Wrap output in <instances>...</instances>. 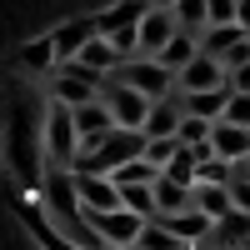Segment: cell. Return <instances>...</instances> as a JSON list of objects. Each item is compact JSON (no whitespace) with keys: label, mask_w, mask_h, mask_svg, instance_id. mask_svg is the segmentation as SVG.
Wrapping results in <instances>:
<instances>
[{"label":"cell","mask_w":250,"mask_h":250,"mask_svg":"<svg viewBox=\"0 0 250 250\" xmlns=\"http://www.w3.org/2000/svg\"><path fill=\"white\" fill-rule=\"evenodd\" d=\"M75 60H85V65H90V70H100V75H115V70L125 65L120 50L110 45V35H90V40H85V50H80Z\"/></svg>","instance_id":"9a60e30c"},{"label":"cell","mask_w":250,"mask_h":250,"mask_svg":"<svg viewBox=\"0 0 250 250\" xmlns=\"http://www.w3.org/2000/svg\"><path fill=\"white\" fill-rule=\"evenodd\" d=\"M45 90L50 100H60V105H85V100H100V90H105V75L90 70L85 60H60V65L45 75Z\"/></svg>","instance_id":"6da1fadb"},{"label":"cell","mask_w":250,"mask_h":250,"mask_svg":"<svg viewBox=\"0 0 250 250\" xmlns=\"http://www.w3.org/2000/svg\"><path fill=\"white\" fill-rule=\"evenodd\" d=\"M90 225L100 230V240H105L110 250H135L140 230H145V215H135L130 205H115V210H85Z\"/></svg>","instance_id":"277c9868"},{"label":"cell","mask_w":250,"mask_h":250,"mask_svg":"<svg viewBox=\"0 0 250 250\" xmlns=\"http://www.w3.org/2000/svg\"><path fill=\"white\" fill-rule=\"evenodd\" d=\"M195 210H205L210 220H225L235 210L230 200V185H210V180H195Z\"/></svg>","instance_id":"2e32d148"},{"label":"cell","mask_w":250,"mask_h":250,"mask_svg":"<svg viewBox=\"0 0 250 250\" xmlns=\"http://www.w3.org/2000/svg\"><path fill=\"white\" fill-rule=\"evenodd\" d=\"M210 145L220 160H250V125H235V120H215L210 130Z\"/></svg>","instance_id":"7c38bea8"},{"label":"cell","mask_w":250,"mask_h":250,"mask_svg":"<svg viewBox=\"0 0 250 250\" xmlns=\"http://www.w3.org/2000/svg\"><path fill=\"white\" fill-rule=\"evenodd\" d=\"M160 5H175V0H160Z\"/></svg>","instance_id":"4dcf8cb0"},{"label":"cell","mask_w":250,"mask_h":250,"mask_svg":"<svg viewBox=\"0 0 250 250\" xmlns=\"http://www.w3.org/2000/svg\"><path fill=\"white\" fill-rule=\"evenodd\" d=\"M180 120H185V105H180V90H175V95H165V100H150V115H145L140 135H145V140L175 135V130H180Z\"/></svg>","instance_id":"30bf717a"},{"label":"cell","mask_w":250,"mask_h":250,"mask_svg":"<svg viewBox=\"0 0 250 250\" xmlns=\"http://www.w3.org/2000/svg\"><path fill=\"white\" fill-rule=\"evenodd\" d=\"M175 150H180V135H160V140H145V155H150L160 170L175 160Z\"/></svg>","instance_id":"d4e9b609"},{"label":"cell","mask_w":250,"mask_h":250,"mask_svg":"<svg viewBox=\"0 0 250 250\" xmlns=\"http://www.w3.org/2000/svg\"><path fill=\"white\" fill-rule=\"evenodd\" d=\"M110 45L120 50V60H135V55H140V20H135V25L110 30Z\"/></svg>","instance_id":"cb8c5ba5"},{"label":"cell","mask_w":250,"mask_h":250,"mask_svg":"<svg viewBox=\"0 0 250 250\" xmlns=\"http://www.w3.org/2000/svg\"><path fill=\"white\" fill-rule=\"evenodd\" d=\"M100 100H105V105L115 110V120L130 125V130H140L145 115H150V95L135 90L130 80H120V75H105V90H100Z\"/></svg>","instance_id":"5b68a950"},{"label":"cell","mask_w":250,"mask_h":250,"mask_svg":"<svg viewBox=\"0 0 250 250\" xmlns=\"http://www.w3.org/2000/svg\"><path fill=\"white\" fill-rule=\"evenodd\" d=\"M235 25L250 30V0H235Z\"/></svg>","instance_id":"f546056e"},{"label":"cell","mask_w":250,"mask_h":250,"mask_svg":"<svg viewBox=\"0 0 250 250\" xmlns=\"http://www.w3.org/2000/svg\"><path fill=\"white\" fill-rule=\"evenodd\" d=\"M210 25H235V0H210Z\"/></svg>","instance_id":"4316f807"},{"label":"cell","mask_w":250,"mask_h":250,"mask_svg":"<svg viewBox=\"0 0 250 250\" xmlns=\"http://www.w3.org/2000/svg\"><path fill=\"white\" fill-rule=\"evenodd\" d=\"M220 120H235V125H250V90H230V105H225Z\"/></svg>","instance_id":"484cf974"},{"label":"cell","mask_w":250,"mask_h":250,"mask_svg":"<svg viewBox=\"0 0 250 250\" xmlns=\"http://www.w3.org/2000/svg\"><path fill=\"white\" fill-rule=\"evenodd\" d=\"M230 200H235V210H245V215H250V175L230 180Z\"/></svg>","instance_id":"83f0119b"},{"label":"cell","mask_w":250,"mask_h":250,"mask_svg":"<svg viewBox=\"0 0 250 250\" xmlns=\"http://www.w3.org/2000/svg\"><path fill=\"white\" fill-rule=\"evenodd\" d=\"M20 65H25L35 80H45V75L60 65V55H55V40H50V35H40V40H30V45H20Z\"/></svg>","instance_id":"5bb4252c"},{"label":"cell","mask_w":250,"mask_h":250,"mask_svg":"<svg viewBox=\"0 0 250 250\" xmlns=\"http://www.w3.org/2000/svg\"><path fill=\"white\" fill-rule=\"evenodd\" d=\"M115 110L105 105V100H85V105H75V130H80V150H90V145H100L110 130H115Z\"/></svg>","instance_id":"ba28073f"},{"label":"cell","mask_w":250,"mask_h":250,"mask_svg":"<svg viewBox=\"0 0 250 250\" xmlns=\"http://www.w3.org/2000/svg\"><path fill=\"white\" fill-rule=\"evenodd\" d=\"M120 200L130 205L135 215H145V220L160 215V210H155V185H120Z\"/></svg>","instance_id":"7402d4cb"},{"label":"cell","mask_w":250,"mask_h":250,"mask_svg":"<svg viewBox=\"0 0 250 250\" xmlns=\"http://www.w3.org/2000/svg\"><path fill=\"white\" fill-rule=\"evenodd\" d=\"M180 105L190 110V115H205V120H220L225 105H230V90H195V95H180Z\"/></svg>","instance_id":"e0dca14e"},{"label":"cell","mask_w":250,"mask_h":250,"mask_svg":"<svg viewBox=\"0 0 250 250\" xmlns=\"http://www.w3.org/2000/svg\"><path fill=\"white\" fill-rule=\"evenodd\" d=\"M115 75H120V80H130L135 90H145L150 100H165V95H175V90H180V70H170L160 55H135V60H125Z\"/></svg>","instance_id":"3957f363"},{"label":"cell","mask_w":250,"mask_h":250,"mask_svg":"<svg viewBox=\"0 0 250 250\" xmlns=\"http://www.w3.org/2000/svg\"><path fill=\"white\" fill-rule=\"evenodd\" d=\"M145 5H150V0H120L115 10L95 15V20H100V35H110V30H120V25H135V20L145 15Z\"/></svg>","instance_id":"ffe728a7"},{"label":"cell","mask_w":250,"mask_h":250,"mask_svg":"<svg viewBox=\"0 0 250 250\" xmlns=\"http://www.w3.org/2000/svg\"><path fill=\"white\" fill-rule=\"evenodd\" d=\"M180 30V20L170 5H160V0H150L140 15V55H160L165 45H170V35Z\"/></svg>","instance_id":"8992f818"},{"label":"cell","mask_w":250,"mask_h":250,"mask_svg":"<svg viewBox=\"0 0 250 250\" xmlns=\"http://www.w3.org/2000/svg\"><path fill=\"white\" fill-rule=\"evenodd\" d=\"M155 210H160V215L195 210V185H185V180H175V175L160 170V180H155Z\"/></svg>","instance_id":"4fadbf2b"},{"label":"cell","mask_w":250,"mask_h":250,"mask_svg":"<svg viewBox=\"0 0 250 250\" xmlns=\"http://www.w3.org/2000/svg\"><path fill=\"white\" fill-rule=\"evenodd\" d=\"M75 185H80V205L85 210H115V205H125L115 175H75Z\"/></svg>","instance_id":"8fae6325"},{"label":"cell","mask_w":250,"mask_h":250,"mask_svg":"<svg viewBox=\"0 0 250 250\" xmlns=\"http://www.w3.org/2000/svg\"><path fill=\"white\" fill-rule=\"evenodd\" d=\"M225 90H250V60H245V65H230V75H225Z\"/></svg>","instance_id":"f1b7e54d"},{"label":"cell","mask_w":250,"mask_h":250,"mask_svg":"<svg viewBox=\"0 0 250 250\" xmlns=\"http://www.w3.org/2000/svg\"><path fill=\"white\" fill-rule=\"evenodd\" d=\"M210 130H215V120H205V115H190L185 110V120H180V145H200V140H210Z\"/></svg>","instance_id":"603a6c76"},{"label":"cell","mask_w":250,"mask_h":250,"mask_svg":"<svg viewBox=\"0 0 250 250\" xmlns=\"http://www.w3.org/2000/svg\"><path fill=\"white\" fill-rule=\"evenodd\" d=\"M40 135H45V165H70L80 155V130H75V110L50 100L45 120H40Z\"/></svg>","instance_id":"7a4b0ae2"},{"label":"cell","mask_w":250,"mask_h":250,"mask_svg":"<svg viewBox=\"0 0 250 250\" xmlns=\"http://www.w3.org/2000/svg\"><path fill=\"white\" fill-rule=\"evenodd\" d=\"M175 20H180V30H205L210 25V0H175Z\"/></svg>","instance_id":"44dd1931"},{"label":"cell","mask_w":250,"mask_h":250,"mask_svg":"<svg viewBox=\"0 0 250 250\" xmlns=\"http://www.w3.org/2000/svg\"><path fill=\"white\" fill-rule=\"evenodd\" d=\"M225 60L220 55H210V50H200L195 60H185L180 65V95H195V90H220L225 85Z\"/></svg>","instance_id":"52a82bcc"},{"label":"cell","mask_w":250,"mask_h":250,"mask_svg":"<svg viewBox=\"0 0 250 250\" xmlns=\"http://www.w3.org/2000/svg\"><path fill=\"white\" fill-rule=\"evenodd\" d=\"M115 185H155L160 180V165L150 160V155H135V160H125V165H115Z\"/></svg>","instance_id":"d6986e66"},{"label":"cell","mask_w":250,"mask_h":250,"mask_svg":"<svg viewBox=\"0 0 250 250\" xmlns=\"http://www.w3.org/2000/svg\"><path fill=\"white\" fill-rule=\"evenodd\" d=\"M135 250H190V245H185V240L170 230V225H165V220L155 215V220H145V230H140Z\"/></svg>","instance_id":"ac0fdd59"},{"label":"cell","mask_w":250,"mask_h":250,"mask_svg":"<svg viewBox=\"0 0 250 250\" xmlns=\"http://www.w3.org/2000/svg\"><path fill=\"white\" fill-rule=\"evenodd\" d=\"M90 35H100V20H95V15H75V20H65V25H55V30H50L55 55H60V60H75L80 50H85Z\"/></svg>","instance_id":"9c48e42d"}]
</instances>
